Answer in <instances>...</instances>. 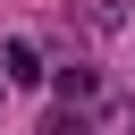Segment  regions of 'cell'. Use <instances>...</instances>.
Segmentation results:
<instances>
[{"instance_id":"obj_1","label":"cell","mask_w":135,"mask_h":135,"mask_svg":"<svg viewBox=\"0 0 135 135\" xmlns=\"http://www.w3.org/2000/svg\"><path fill=\"white\" fill-rule=\"evenodd\" d=\"M42 84H51V101H59V110H93V93H101V76H93L84 59H68V68H51Z\"/></svg>"},{"instance_id":"obj_3","label":"cell","mask_w":135,"mask_h":135,"mask_svg":"<svg viewBox=\"0 0 135 135\" xmlns=\"http://www.w3.org/2000/svg\"><path fill=\"white\" fill-rule=\"evenodd\" d=\"M0 76H8V84H42L51 68H42V51H34V42H8V51H0Z\"/></svg>"},{"instance_id":"obj_5","label":"cell","mask_w":135,"mask_h":135,"mask_svg":"<svg viewBox=\"0 0 135 135\" xmlns=\"http://www.w3.org/2000/svg\"><path fill=\"white\" fill-rule=\"evenodd\" d=\"M0 101H8V76H0Z\"/></svg>"},{"instance_id":"obj_2","label":"cell","mask_w":135,"mask_h":135,"mask_svg":"<svg viewBox=\"0 0 135 135\" xmlns=\"http://www.w3.org/2000/svg\"><path fill=\"white\" fill-rule=\"evenodd\" d=\"M84 135H135V101H127V93H93Z\"/></svg>"},{"instance_id":"obj_4","label":"cell","mask_w":135,"mask_h":135,"mask_svg":"<svg viewBox=\"0 0 135 135\" xmlns=\"http://www.w3.org/2000/svg\"><path fill=\"white\" fill-rule=\"evenodd\" d=\"M42 135H84V110H51V118H42Z\"/></svg>"}]
</instances>
